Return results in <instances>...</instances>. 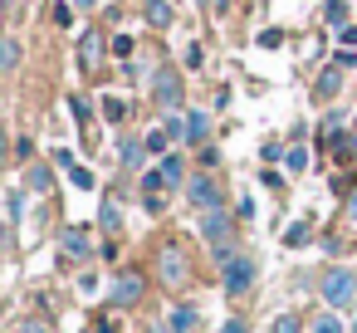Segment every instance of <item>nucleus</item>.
I'll list each match as a JSON object with an SVG mask.
<instances>
[{"mask_svg": "<svg viewBox=\"0 0 357 333\" xmlns=\"http://www.w3.org/2000/svg\"><path fill=\"white\" fill-rule=\"evenodd\" d=\"M318 294H323V304H328L333 313H342V309H352V304H357V274H352L347 265H333V269H323Z\"/></svg>", "mask_w": 357, "mask_h": 333, "instance_id": "obj_1", "label": "nucleus"}, {"mask_svg": "<svg viewBox=\"0 0 357 333\" xmlns=\"http://www.w3.org/2000/svg\"><path fill=\"white\" fill-rule=\"evenodd\" d=\"M157 279H162L167 289H186V284H191V255H186L181 240H167V245L157 250Z\"/></svg>", "mask_w": 357, "mask_h": 333, "instance_id": "obj_2", "label": "nucleus"}, {"mask_svg": "<svg viewBox=\"0 0 357 333\" xmlns=\"http://www.w3.org/2000/svg\"><path fill=\"white\" fill-rule=\"evenodd\" d=\"M255 284H259V265H255L245 250H240L230 265H220V289H225V299H250Z\"/></svg>", "mask_w": 357, "mask_h": 333, "instance_id": "obj_3", "label": "nucleus"}, {"mask_svg": "<svg viewBox=\"0 0 357 333\" xmlns=\"http://www.w3.org/2000/svg\"><path fill=\"white\" fill-rule=\"evenodd\" d=\"M152 103H157V108H167V113H176V108L186 103V84H181V69H172V64L152 69Z\"/></svg>", "mask_w": 357, "mask_h": 333, "instance_id": "obj_4", "label": "nucleus"}, {"mask_svg": "<svg viewBox=\"0 0 357 333\" xmlns=\"http://www.w3.org/2000/svg\"><path fill=\"white\" fill-rule=\"evenodd\" d=\"M186 201L196 206V211H225V186L215 182V177H206V172H196V177H186Z\"/></svg>", "mask_w": 357, "mask_h": 333, "instance_id": "obj_5", "label": "nucleus"}, {"mask_svg": "<svg viewBox=\"0 0 357 333\" xmlns=\"http://www.w3.org/2000/svg\"><path fill=\"white\" fill-rule=\"evenodd\" d=\"M142 294H147V274L142 269H118L113 274V289H108L113 309H132V304H142Z\"/></svg>", "mask_w": 357, "mask_h": 333, "instance_id": "obj_6", "label": "nucleus"}, {"mask_svg": "<svg viewBox=\"0 0 357 333\" xmlns=\"http://www.w3.org/2000/svg\"><path fill=\"white\" fill-rule=\"evenodd\" d=\"M201 235H206L211 245H225V240H235L230 211H201Z\"/></svg>", "mask_w": 357, "mask_h": 333, "instance_id": "obj_7", "label": "nucleus"}, {"mask_svg": "<svg viewBox=\"0 0 357 333\" xmlns=\"http://www.w3.org/2000/svg\"><path fill=\"white\" fill-rule=\"evenodd\" d=\"M59 250H64V260H89V250H93V235H89V225H69L64 235H59Z\"/></svg>", "mask_w": 357, "mask_h": 333, "instance_id": "obj_8", "label": "nucleus"}, {"mask_svg": "<svg viewBox=\"0 0 357 333\" xmlns=\"http://www.w3.org/2000/svg\"><path fill=\"white\" fill-rule=\"evenodd\" d=\"M98 64H103V30H84V40H79V69L93 74Z\"/></svg>", "mask_w": 357, "mask_h": 333, "instance_id": "obj_9", "label": "nucleus"}, {"mask_svg": "<svg viewBox=\"0 0 357 333\" xmlns=\"http://www.w3.org/2000/svg\"><path fill=\"white\" fill-rule=\"evenodd\" d=\"M342 74H347V69L333 59V64L318 74V84H313V98H318V103H333V98H337V89H342Z\"/></svg>", "mask_w": 357, "mask_h": 333, "instance_id": "obj_10", "label": "nucleus"}, {"mask_svg": "<svg viewBox=\"0 0 357 333\" xmlns=\"http://www.w3.org/2000/svg\"><path fill=\"white\" fill-rule=\"evenodd\" d=\"M142 20H147L152 30H172V20H176V0H147V6H142Z\"/></svg>", "mask_w": 357, "mask_h": 333, "instance_id": "obj_11", "label": "nucleus"}, {"mask_svg": "<svg viewBox=\"0 0 357 333\" xmlns=\"http://www.w3.org/2000/svg\"><path fill=\"white\" fill-rule=\"evenodd\" d=\"M181 123H186V142H191V147H201V142L211 138V113H206V108L181 113Z\"/></svg>", "mask_w": 357, "mask_h": 333, "instance_id": "obj_12", "label": "nucleus"}, {"mask_svg": "<svg viewBox=\"0 0 357 333\" xmlns=\"http://www.w3.org/2000/svg\"><path fill=\"white\" fill-rule=\"evenodd\" d=\"M25 191L50 196V191H54V172H50L45 162H30V167H25Z\"/></svg>", "mask_w": 357, "mask_h": 333, "instance_id": "obj_13", "label": "nucleus"}, {"mask_svg": "<svg viewBox=\"0 0 357 333\" xmlns=\"http://www.w3.org/2000/svg\"><path fill=\"white\" fill-rule=\"evenodd\" d=\"M54 162H59V167L69 172V182H74L79 191H93V172H89L84 162H74V152H54Z\"/></svg>", "mask_w": 357, "mask_h": 333, "instance_id": "obj_14", "label": "nucleus"}, {"mask_svg": "<svg viewBox=\"0 0 357 333\" xmlns=\"http://www.w3.org/2000/svg\"><path fill=\"white\" fill-rule=\"evenodd\" d=\"M20 59H25V45L15 35H0V74H15Z\"/></svg>", "mask_w": 357, "mask_h": 333, "instance_id": "obj_15", "label": "nucleus"}, {"mask_svg": "<svg viewBox=\"0 0 357 333\" xmlns=\"http://www.w3.org/2000/svg\"><path fill=\"white\" fill-rule=\"evenodd\" d=\"M196 323H201V309H196V304H176L172 318H167L172 333H196Z\"/></svg>", "mask_w": 357, "mask_h": 333, "instance_id": "obj_16", "label": "nucleus"}, {"mask_svg": "<svg viewBox=\"0 0 357 333\" xmlns=\"http://www.w3.org/2000/svg\"><path fill=\"white\" fill-rule=\"evenodd\" d=\"M157 167H162V177H167V191H172V186H186V162H181L176 152H167Z\"/></svg>", "mask_w": 357, "mask_h": 333, "instance_id": "obj_17", "label": "nucleus"}, {"mask_svg": "<svg viewBox=\"0 0 357 333\" xmlns=\"http://www.w3.org/2000/svg\"><path fill=\"white\" fill-rule=\"evenodd\" d=\"M142 147H147V157H167L172 133H167V128H147V133H142Z\"/></svg>", "mask_w": 357, "mask_h": 333, "instance_id": "obj_18", "label": "nucleus"}, {"mask_svg": "<svg viewBox=\"0 0 357 333\" xmlns=\"http://www.w3.org/2000/svg\"><path fill=\"white\" fill-rule=\"evenodd\" d=\"M98 225H103L108 235H118V230H123V206H118L113 196H108V201L98 206Z\"/></svg>", "mask_w": 357, "mask_h": 333, "instance_id": "obj_19", "label": "nucleus"}, {"mask_svg": "<svg viewBox=\"0 0 357 333\" xmlns=\"http://www.w3.org/2000/svg\"><path fill=\"white\" fill-rule=\"evenodd\" d=\"M118 157H123V167H142V157H147L142 138H123V142H118Z\"/></svg>", "mask_w": 357, "mask_h": 333, "instance_id": "obj_20", "label": "nucleus"}, {"mask_svg": "<svg viewBox=\"0 0 357 333\" xmlns=\"http://www.w3.org/2000/svg\"><path fill=\"white\" fill-rule=\"evenodd\" d=\"M25 221V191H10L6 196V230H15Z\"/></svg>", "mask_w": 357, "mask_h": 333, "instance_id": "obj_21", "label": "nucleus"}, {"mask_svg": "<svg viewBox=\"0 0 357 333\" xmlns=\"http://www.w3.org/2000/svg\"><path fill=\"white\" fill-rule=\"evenodd\" d=\"M323 20H328L333 30H342V25H347V0H328V6H323Z\"/></svg>", "mask_w": 357, "mask_h": 333, "instance_id": "obj_22", "label": "nucleus"}, {"mask_svg": "<svg viewBox=\"0 0 357 333\" xmlns=\"http://www.w3.org/2000/svg\"><path fill=\"white\" fill-rule=\"evenodd\" d=\"M308 333H342V318H337V313L328 309V313H318V318L308 323Z\"/></svg>", "mask_w": 357, "mask_h": 333, "instance_id": "obj_23", "label": "nucleus"}, {"mask_svg": "<svg viewBox=\"0 0 357 333\" xmlns=\"http://www.w3.org/2000/svg\"><path fill=\"white\" fill-rule=\"evenodd\" d=\"M284 167H289V172H308V147H298V142H294V147L284 152Z\"/></svg>", "mask_w": 357, "mask_h": 333, "instance_id": "obj_24", "label": "nucleus"}, {"mask_svg": "<svg viewBox=\"0 0 357 333\" xmlns=\"http://www.w3.org/2000/svg\"><path fill=\"white\" fill-rule=\"evenodd\" d=\"M142 196H152V191H167V177H162V167H152V172H142Z\"/></svg>", "mask_w": 357, "mask_h": 333, "instance_id": "obj_25", "label": "nucleus"}, {"mask_svg": "<svg viewBox=\"0 0 357 333\" xmlns=\"http://www.w3.org/2000/svg\"><path fill=\"white\" fill-rule=\"evenodd\" d=\"M303 240H308V221H294V225L284 230V245H289V250H298Z\"/></svg>", "mask_w": 357, "mask_h": 333, "instance_id": "obj_26", "label": "nucleus"}, {"mask_svg": "<svg viewBox=\"0 0 357 333\" xmlns=\"http://www.w3.org/2000/svg\"><path fill=\"white\" fill-rule=\"evenodd\" d=\"M103 118H108V123H123V118H128V103H123V98H103Z\"/></svg>", "mask_w": 357, "mask_h": 333, "instance_id": "obj_27", "label": "nucleus"}, {"mask_svg": "<svg viewBox=\"0 0 357 333\" xmlns=\"http://www.w3.org/2000/svg\"><path fill=\"white\" fill-rule=\"evenodd\" d=\"M274 333H303V318L298 313H279L274 318Z\"/></svg>", "mask_w": 357, "mask_h": 333, "instance_id": "obj_28", "label": "nucleus"}, {"mask_svg": "<svg viewBox=\"0 0 357 333\" xmlns=\"http://www.w3.org/2000/svg\"><path fill=\"white\" fill-rule=\"evenodd\" d=\"M201 59H206V50H201V45L191 40V45L181 50V64H186V69H201Z\"/></svg>", "mask_w": 357, "mask_h": 333, "instance_id": "obj_29", "label": "nucleus"}, {"mask_svg": "<svg viewBox=\"0 0 357 333\" xmlns=\"http://www.w3.org/2000/svg\"><path fill=\"white\" fill-rule=\"evenodd\" d=\"M69 113H74L84 128H89V118H93V113H89V98H69Z\"/></svg>", "mask_w": 357, "mask_h": 333, "instance_id": "obj_30", "label": "nucleus"}, {"mask_svg": "<svg viewBox=\"0 0 357 333\" xmlns=\"http://www.w3.org/2000/svg\"><path fill=\"white\" fill-rule=\"evenodd\" d=\"M54 25H74V6H69V0H59V6H54Z\"/></svg>", "mask_w": 357, "mask_h": 333, "instance_id": "obj_31", "label": "nucleus"}, {"mask_svg": "<svg viewBox=\"0 0 357 333\" xmlns=\"http://www.w3.org/2000/svg\"><path fill=\"white\" fill-rule=\"evenodd\" d=\"M274 45H284V30H259V50H274Z\"/></svg>", "mask_w": 357, "mask_h": 333, "instance_id": "obj_32", "label": "nucleus"}, {"mask_svg": "<svg viewBox=\"0 0 357 333\" xmlns=\"http://www.w3.org/2000/svg\"><path fill=\"white\" fill-rule=\"evenodd\" d=\"M113 54H118V59H132V40L118 35V40H113Z\"/></svg>", "mask_w": 357, "mask_h": 333, "instance_id": "obj_33", "label": "nucleus"}, {"mask_svg": "<svg viewBox=\"0 0 357 333\" xmlns=\"http://www.w3.org/2000/svg\"><path fill=\"white\" fill-rule=\"evenodd\" d=\"M337 40H342V50H357V25H342Z\"/></svg>", "mask_w": 357, "mask_h": 333, "instance_id": "obj_34", "label": "nucleus"}, {"mask_svg": "<svg viewBox=\"0 0 357 333\" xmlns=\"http://www.w3.org/2000/svg\"><path fill=\"white\" fill-rule=\"evenodd\" d=\"M98 333H118V318H113V313H103V318H98Z\"/></svg>", "mask_w": 357, "mask_h": 333, "instance_id": "obj_35", "label": "nucleus"}, {"mask_svg": "<svg viewBox=\"0 0 357 333\" xmlns=\"http://www.w3.org/2000/svg\"><path fill=\"white\" fill-rule=\"evenodd\" d=\"M20 333H50V328H45L40 318H25V323H20Z\"/></svg>", "mask_w": 357, "mask_h": 333, "instance_id": "obj_36", "label": "nucleus"}, {"mask_svg": "<svg viewBox=\"0 0 357 333\" xmlns=\"http://www.w3.org/2000/svg\"><path fill=\"white\" fill-rule=\"evenodd\" d=\"M220 333H250V328H245V318H225V328H220Z\"/></svg>", "mask_w": 357, "mask_h": 333, "instance_id": "obj_37", "label": "nucleus"}, {"mask_svg": "<svg viewBox=\"0 0 357 333\" xmlns=\"http://www.w3.org/2000/svg\"><path fill=\"white\" fill-rule=\"evenodd\" d=\"M347 221H357V191L347 196Z\"/></svg>", "mask_w": 357, "mask_h": 333, "instance_id": "obj_38", "label": "nucleus"}, {"mask_svg": "<svg viewBox=\"0 0 357 333\" xmlns=\"http://www.w3.org/2000/svg\"><path fill=\"white\" fill-rule=\"evenodd\" d=\"M69 6H74V10H93V6H98V0H69Z\"/></svg>", "mask_w": 357, "mask_h": 333, "instance_id": "obj_39", "label": "nucleus"}, {"mask_svg": "<svg viewBox=\"0 0 357 333\" xmlns=\"http://www.w3.org/2000/svg\"><path fill=\"white\" fill-rule=\"evenodd\" d=\"M147 333H172V328L167 323H147Z\"/></svg>", "mask_w": 357, "mask_h": 333, "instance_id": "obj_40", "label": "nucleus"}, {"mask_svg": "<svg viewBox=\"0 0 357 333\" xmlns=\"http://www.w3.org/2000/svg\"><path fill=\"white\" fill-rule=\"evenodd\" d=\"M196 6H201V10H211V6H215V0H196Z\"/></svg>", "mask_w": 357, "mask_h": 333, "instance_id": "obj_41", "label": "nucleus"}, {"mask_svg": "<svg viewBox=\"0 0 357 333\" xmlns=\"http://www.w3.org/2000/svg\"><path fill=\"white\" fill-rule=\"evenodd\" d=\"M352 152H357V123H352Z\"/></svg>", "mask_w": 357, "mask_h": 333, "instance_id": "obj_42", "label": "nucleus"}, {"mask_svg": "<svg viewBox=\"0 0 357 333\" xmlns=\"http://www.w3.org/2000/svg\"><path fill=\"white\" fill-rule=\"evenodd\" d=\"M347 333H357V318H352V328H347Z\"/></svg>", "mask_w": 357, "mask_h": 333, "instance_id": "obj_43", "label": "nucleus"}]
</instances>
